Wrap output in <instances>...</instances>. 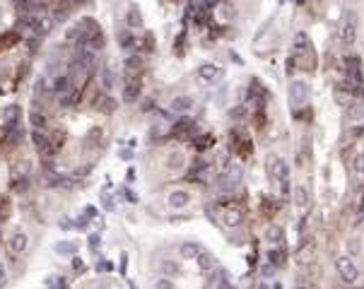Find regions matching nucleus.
<instances>
[{
	"instance_id": "obj_1",
	"label": "nucleus",
	"mask_w": 364,
	"mask_h": 289,
	"mask_svg": "<svg viewBox=\"0 0 364 289\" xmlns=\"http://www.w3.org/2000/svg\"><path fill=\"white\" fill-rule=\"evenodd\" d=\"M32 144H34L36 154H41L44 159L56 157V147L51 143V135H49L44 128H34V130H32Z\"/></svg>"
},
{
	"instance_id": "obj_2",
	"label": "nucleus",
	"mask_w": 364,
	"mask_h": 289,
	"mask_svg": "<svg viewBox=\"0 0 364 289\" xmlns=\"http://www.w3.org/2000/svg\"><path fill=\"white\" fill-rule=\"evenodd\" d=\"M270 176L280 183L282 195H290V164H287L285 159L275 157V159L270 161Z\"/></svg>"
},
{
	"instance_id": "obj_3",
	"label": "nucleus",
	"mask_w": 364,
	"mask_h": 289,
	"mask_svg": "<svg viewBox=\"0 0 364 289\" xmlns=\"http://www.w3.org/2000/svg\"><path fill=\"white\" fill-rule=\"evenodd\" d=\"M287 92H290V106L299 109V106H304V104L309 101V96H311V84L304 82V80H292Z\"/></svg>"
},
{
	"instance_id": "obj_4",
	"label": "nucleus",
	"mask_w": 364,
	"mask_h": 289,
	"mask_svg": "<svg viewBox=\"0 0 364 289\" xmlns=\"http://www.w3.org/2000/svg\"><path fill=\"white\" fill-rule=\"evenodd\" d=\"M335 268H338V275H340V280H343L345 285H355V282H357L360 270H357L355 260H350V256H340V258L335 260Z\"/></svg>"
},
{
	"instance_id": "obj_5",
	"label": "nucleus",
	"mask_w": 364,
	"mask_h": 289,
	"mask_svg": "<svg viewBox=\"0 0 364 289\" xmlns=\"http://www.w3.org/2000/svg\"><path fill=\"white\" fill-rule=\"evenodd\" d=\"M198 77H200L203 84L215 87V84H219V82L224 80V68H222V65H215V63H203V65L198 68Z\"/></svg>"
},
{
	"instance_id": "obj_6",
	"label": "nucleus",
	"mask_w": 364,
	"mask_h": 289,
	"mask_svg": "<svg viewBox=\"0 0 364 289\" xmlns=\"http://www.w3.org/2000/svg\"><path fill=\"white\" fill-rule=\"evenodd\" d=\"M27 248H29V234L22 231V229L12 231L10 239H7V251H10V256H12V258H19V256H24Z\"/></svg>"
},
{
	"instance_id": "obj_7",
	"label": "nucleus",
	"mask_w": 364,
	"mask_h": 289,
	"mask_svg": "<svg viewBox=\"0 0 364 289\" xmlns=\"http://www.w3.org/2000/svg\"><path fill=\"white\" fill-rule=\"evenodd\" d=\"M191 200H193V195L186 188H171L166 193V208H171V210H183L191 205Z\"/></svg>"
},
{
	"instance_id": "obj_8",
	"label": "nucleus",
	"mask_w": 364,
	"mask_h": 289,
	"mask_svg": "<svg viewBox=\"0 0 364 289\" xmlns=\"http://www.w3.org/2000/svg\"><path fill=\"white\" fill-rule=\"evenodd\" d=\"M162 166H164V171H169V174H179V171H183V166H186V154H183L181 149H169V152L164 154V159H162Z\"/></svg>"
},
{
	"instance_id": "obj_9",
	"label": "nucleus",
	"mask_w": 364,
	"mask_h": 289,
	"mask_svg": "<svg viewBox=\"0 0 364 289\" xmlns=\"http://www.w3.org/2000/svg\"><path fill=\"white\" fill-rule=\"evenodd\" d=\"M241 181H244V169H241L239 164H229V166H227V171L217 178L219 186H222V188H229V191H232V188H236Z\"/></svg>"
},
{
	"instance_id": "obj_10",
	"label": "nucleus",
	"mask_w": 364,
	"mask_h": 289,
	"mask_svg": "<svg viewBox=\"0 0 364 289\" xmlns=\"http://www.w3.org/2000/svg\"><path fill=\"white\" fill-rule=\"evenodd\" d=\"M191 109H193V96H188V94H179V96H174L169 101V111L176 113V116H181V113H186Z\"/></svg>"
},
{
	"instance_id": "obj_11",
	"label": "nucleus",
	"mask_w": 364,
	"mask_h": 289,
	"mask_svg": "<svg viewBox=\"0 0 364 289\" xmlns=\"http://www.w3.org/2000/svg\"><path fill=\"white\" fill-rule=\"evenodd\" d=\"M343 41H345V44H355V41H357V15H355V12H350V15L345 17Z\"/></svg>"
},
{
	"instance_id": "obj_12",
	"label": "nucleus",
	"mask_w": 364,
	"mask_h": 289,
	"mask_svg": "<svg viewBox=\"0 0 364 289\" xmlns=\"http://www.w3.org/2000/svg\"><path fill=\"white\" fill-rule=\"evenodd\" d=\"M345 70H347V75H350V80H352V82H360V84L364 82L360 56H347V58H345Z\"/></svg>"
},
{
	"instance_id": "obj_13",
	"label": "nucleus",
	"mask_w": 364,
	"mask_h": 289,
	"mask_svg": "<svg viewBox=\"0 0 364 289\" xmlns=\"http://www.w3.org/2000/svg\"><path fill=\"white\" fill-rule=\"evenodd\" d=\"M193 260H196V265H198V270H200L203 275H208V273L215 270V265H217V260H215V256H213L210 251H200Z\"/></svg>"
},
{
	"instance_id": "obj_14",
	"label": "nucleus",
	"mask_w": 364,
	"mask_h": 289,
	"mask_svg": "<svg viewBox=\"0 0 364 289\" xmlns=\"http://www.w3.org/2000/svg\"><path fill=\"white\" fill-rule=\"evenodd\" d=\"M77 251H80V243H77V241H66V239H63V241H56V243H53V253L61 256V258H73Z\"/></svg>"
},
{
	"instance_id": "obj_15",
	"label": "nucleus",
	"mask_w": 364,
	"mask_h": 289,
	"mask_svg": "<svg viewBox=\"0 0 364 289\" xmlns=\"http://www.w3.org/2000/svg\"><path fill=\"white\" fill-rule=\"evenodd\" d=\"M104 140V130L101 128H92L84 138H82V149L89 152V149H99V143Z\"/></svg>"
},
{
	"instance_id": "obj_16",
	"label": "nucleus",
	"mask_w": 364,
	"mask_h": 289,
	"mask_svg": "<svg viewBox=\"0 0 364 289\" xmlns=\"http://www.w3.org/2000/svg\"><path fill=\"white\" fill-rule=\"evenodd\" d=\"M193 128H196V123L191 118H179L171 128V135L174 138H188V135H193Z\"/></svg>"
},
{
	"instance_id": "obj_17",
	"label": "nucleus",
	"mask_w": 364,
	"mask_h": 289,
	"mask_svg": "<svg viewBox=\"0 0 364 289\" xmlns=\"http://www.w3.org/2000/svg\"><path fill=\"white\" fill-rule=\"evenodd\" d=\"M118 48L121 51H133L135 46H138V36L133 34V29H123V32H118Z\"/></svg>"
},
{
	"instance_id": "obj_18",
	"label": "nucleus",
	"mask_w": 364,
	"mask_h": 289,
	"mask_svg": "<svg viewBox=\"0 0 364 289\" xmlns=\"http://www.w3.org/2000/svg\"><path fill=\"white\" fill-rule=\"evenodd\" d=\"M222 222H224V226H239L244 222V212L239 208H227V210H222Z\"/></svg>"
},
{
	"instance_id": "obj_19",
	"label": "nucleus",
	"mask_w": 364,
	"mask_h": 289,
	"mask_svg": "<svg viewBox=\"0 0 364 289\" xmlns=\"http://www.w3.org/2000/svg\"><path fill=\"white\" fill-rule=\"evenodd\" d=\"M104 46H106V36H104V32L97 27V29H94L89 36H87V48L97 53V51H101Z\"/></svg>"
},
{
	"instance_id": "obj_20",
	"label": "nucleus",
	"mask_w": 364,
	"mask_h": 289,
	"mask_svg": "<svg viewBox=\"0 0 364 289\" xmlns=\"http://www.w3.org/2000/svg\"><path fill=\"white\" fill-rule=\"evenodd\" d=\"M121 99H123V104H135V101L140 99V84H138V82H128V84H123Z\"/></svg>"
},
{
	"instance_id": "obj_21",
	"label": "nucleus",
	"mask_w": 364,
	"mask_h": 289,
	"mask_svg": "<svg viewBox=\"0 0 364 289\" xmlns=\"http://www.w3.org/2000/svg\"><path fill=\"white\" fill-rule=\"evenodd\" d=\"M200 251H203V246L196 243V241H183V243L179 246V256H181L183 260H193Z\"/></svg>"
},
{
	"instance_id": "obj_22",
	"label": "nucleus",
	"mask_w": 364,
	"mask_h": 289,
	"mask_svg": "<svg viewBox=\"0 0 364 289\" xmlns=\"http://www.w3.org/2000/svg\"><path fill=\"white\" fill-rule=\"evenodd\" d=\"M126 27L128 29H140L143 27V12L135 5H131L128 12H126Z\"/></svg>"
},
{
	"instance_id": "obj_23",
	"label": "nucleus",
	"mask_w": 364,
	"mask_h": 289,
	"mask_svg": "<svg viewBox=\"0 0 364 289\" xmlns=\"http://www.w3.org/2000/svg\"><path fill=\"white\" fill-rule=\"evenodd\" d=\"M143 65H145V58L140 53H131L128 58H123V70L126 72H138L143 70Z\"/></svg>"
},
{
	"instance_id": "obj_24",
	"label": "nucleus",
	"mask_w": 364,
	"mask_h": 289,
	"mask_svg": "<svg viewBox=\"0 0 364 289\" xmlns=\"http://www.w3.org/2000/svg\"><path fill=\"white\" fill-rule=\"evenodd\" d=\"M292 48H294V51H311L309 34H306V32H297V34L292 36Z\"/></svg>"
},
{
	"instance_id": "obj_25",
	"label": "nucleus",
	"mask_w": 364,
	"mask_h": 289,
	"mask_svg": "<svg viewBox=\"0 0 364 289\" xmlns=\"http://www.w3.org/2000/svg\"><path fill=\"white\" fill-rule=\"evenodd\" d=\"M22 41V34L19 32H7V34H0V51H7L12 46H17Z\"/></svg>"
},
{
	"instance_id": "obj_26",
	"label": "nucleus",
	"mask_w": 364,
	"mask_h": 289,
	"mask_svg": "<svg viewBox=\"0 0 364 289\" xmlns=\"http://www.w3.org/2000/svg\"><path fill=\"white\" fill-rule=\"evenodd\" d=\"M215 144V135L213 133H203V135H196L193 138V147L198 149V152H205L208 147H213Z\"/></svg>"
},
{
	"instance_id": "obj_27",
	"label": "nucleus",
	"mask_w": 364,
	"mask_h": 289,
	"mask_svg": "<svg viewBox=\"0 0 364 289\" xmlns=\"http://www.w3.org/2000/svg\"><path fill=\"white\" fill-rule=\"evenodd\" d=\"M99 84H101L104 92H111V89H114L116 80H114V70H111V68H104V70H101V75H99Z\"/></svg>"
},
{
	"instance_id": "obj_28",
	"label": "nucleus",
	"mask_w": 364,
	"mask_h": 289,
	"mask_svg": "<svg viewBox=\"0 0 364 289\" xmlns=\"http://www.w3.org/2000/svg\"><path fill=\"white\" fill-rule=\"evenodd\" d=\"M246 116H248V109H246L244 104H236L234 109H229V118H232L234 123H241V121H246Z\"/></svg>"
},
{
	"instance_id": "obj_29",
	"label": "nucleus",
	"mask_w": 364,
	"mask_h": 289,
	"mask_svg": "<svg viewBox=\"0 0 364 289\" xmlns=\"http://www.w3.org/2000/svg\"><path fill=\"white\" fill-rule=\"evenodd\" d=\"M285 260H287V251H285V248H275V251L268 253V263H273L275 268H280Z\"/></svg>"
},
{
	"instance_id": "obj_30",
	"label": "nucleus",
	"mask_w": 364,
	"mask_h": 289,
	"mask_svg": "<svg viewBox=\"0 0 364 289\" xmlns=\"http://www.w3.org/2000/svg\"><path fill=\"white\" fill-rule=\"evenodd\" d=\"M265 239H268L270 243H282V241H285V231H282V226H270V229L265 231Z\"/></svg>"
},
{
	"instance_id": "obj_31",
	"label": "nucleus",
	"mask_w": 364,
	"mask_h": 289,
	"mask_svg": "<svg viewBox=\"0 0 364 289\" xmlns=\"http://www.w3.org/2000/svg\"><path fill=\"white\" fill-rule=\"evenodd\" d=\"M364 248V241L360 236H350L347 239V251H350V256H360Z\"/></svg>"
},
{
	"instance_id": "obj_32",
	"label": "nucleus",
	"mask_w": 364,
	"mask_h": 289,
	"mask_svg": "<svg viewBox=\"0 0 364 289\" xmlns=\"http://www.w3.org/2000/svg\"><path fill=\"white\" fill-rule=\"evenodd\" d=\"M46 121H49V118H46V111H39V109L32 111V126H34V128H44V130H46Z\"/></svg>"
},
{
	"instance_id": "obj_33",
	"label": "nucleus",
	"mask_w": 364,
	"mask_h": 289,
	"mask_svg": "<svg viewBox=\"0 0 364 289\" xmlns=\"http://www.w3.org/2000/svg\"><path fill=\"white\" fill-rule=\"evenodd\" d=\"M162 273L169 275V277H174V275L181 273V265H179L176 260H162Z\"/></svg>"
},
{
	"instance_id": "obj_34",
	"label": "nucleus",
	"mask_w": 364,
	"mask_h": 289,
	"mask_svg": "<svg viewBox=\"0 0 364 289\" xmlns=\"http://www.w3.org/2000/svg\"><path fill=\"white\" fill-rule=\"evenodd\" d=\"M294 203H297L299 208H304V205L309 203V193H306L304 186H297V188H294Z\"/></svg>"
},
{
	"instance_id": "obj_35",
	"label": "nucleus",
	"mask_w": 364,
	"mask_h": 289,
	"mask_svg": "<svg viewBox=\"0 0 364 289\" xmlns=\"http://www.w3.org/2000/svg\"><path fill=\"white\" fill-rule=\"evenodd\" d=\"M87 246H89V251L97 256V251H99V246H101V234H99V231H92V234L87 236Z\"/></svg>"
},
{
	"instance_id": "obj_36",
	"label": "nucleus",
	"mask_w": 364,
	"mask_h": 289,
	"mask_svg": "<svg viewBox=\"0 0 364 289\" xmlns=\"http://www.w3.org/2000/svg\"><path fill=\"white\" fill-rule=\"evenodd\" d=\"M66 140H68V133H66L63 128L53 130V135H51V143H53V147H56V149H58V147H63V144H66Z\"/></svg>"
},
{
	"instance_id": "obj_37",
	"label": "nucleus",
	"mask_w": 364,
	"mask_h": 289,
	"mask_svg": "<svg viewBox=\"0 0 364 289\" xmlns=\"http://www.w3.org/2000/svg\"><path fill=\"white\" fill-rule=\"evenodd\" d=\"M116 195H121V198H123V200H128V203H133V205H135V203H138V195H135V193H133V191H131V188H128V186H121V188H118V193H116Z\"/></svg>"
},
{
	"instance_id": "obj_38",
	"label": "nucleus",
	"mask_w": 364,
	"mask_h": 289,
	"mask_svg": "<svg viewBox=\"0 0 364 289\" xmlns=\"http://www.w3.org/2000/svg\"><path fill=\"white\" fill-rule=\"evenodd\" d=\"M99 203H101V208L106 210V212H114V198L109 195V193H99Z\"/></svg>"
},
{
	"instance_id": "obj_39",
	"label": "nucleus",
	"mask_w": 364,
	"mask_h": 289,
	"mask_svg": "<svg viewBox=\"0 0 364 289\" xmlns=\"http://www.w3.org/2000/svg\"><path fill=\"white\" fill-rule=\"evenodd\" d=\"M73 222H75V224H73V229L87 231V229H89V222H92V219H89V217H84V215H80L77 219H73Z\"/></svg>"
},
{
	"instance_id": "obj_40",
	"label": "nucleus",
	"mask_w": 364,
	"mask_h": 289,
	"mask_svg": "<svg viewBox=\"0 0 364 289\" xmlns=\"http://www.w3.org/2000/svg\"><path fill=\"white\" fill-rule=\"evenodd\" d=\"M352 169H355V174H364V152H360V154H355V161H352Z\"/></svg>"
},
{
	"instance_id": "obj_41",
	"label": "nucleus",
	"mask_w": 364,
	"mask_h": 289,
	"mask_svg": "<svg viewBox=\"0 0 364 289\" xmlns=\"http://www.w3.org/2000/svg\"><path fill=\"white\" fill-rule=\"evenodd\" d=\"M347 113H350V118H362V116H364V106H362V104H352V106L347 109Z\"/></svg>"
},
{
	"instance_id": "obj_42",
	"label": "nucleus",
	"mask_w": 364,
	"mask_h": 289,
	"mask_svg": "<svg viewBox=\"0 0 364 289\" xmlns=\"http://www.w3.org/2000/svg\"><path fill=\"white\" fill-rule=\"evenodd\" d=\"M84 270H87V265H84V263L77 258V253H75V256H73V273H75V275H82Z\"/></svg>"
},
{
	"instance_id": "obj_43",
	"label": "nucleus",
	"mask_w": 364,
	"mask_h": 289,
	"mask_svg": "<svg viewBox=\"0 0 364 289\" xmlns=\"http://www.w3.org/2000/svg\"><path fill=\"white\" fill-rule=\"evenodd\" d=\"M114 270V263L111 260H101V263H97V273H111Z\"/></svg>"
},
{
	"instance_id": "obj_44",
	"label": "nucleus",
	"mask_w": 364,
	"mask_h": 289,
	"mask_svg": "<svg viewBox=\"0 0 364 289\" xmlns=\"http://www.w3.org/2000/svg\"><path fill=\"white\" fill-rule=\"evenodd\" d=\"M82 215H84V217H89V219H94V217L99 215V208H97V205H84Z\"/></svg>"
},
{
	"instance_id": "obj_45",
	"label": "nucleus",
	"mask_w": 364,
	"mask_h": 289,
	"mask_svg": "<svg viewBox=\"0 0 364 289\" xmlns=\"http://www.w3.org/2000/svg\"><path fill=\"white\" fill-rule=\"evenodd\" d=\"M154 287H159V289H171V287H174V280L159 277V280H154Z\"/></svg>"
},
{
	"instance_id": "obj_46",
	"label": "nucleus",
	"mask_w": 364,
	"mask_h": 289,
	"mask_svg": "<svg viewBox=\"0 0 364 289\" xmlns=\"http://www.w3.org/2000/svg\"><path fill=\"white\" fill-rule=\"evenodd\" d=\"M73 224H75V222H73V219H70V217H66V215L61 217V219H58V226H61L63 231H68V229H73Z\"/></svg>"
},
{
	"instance_id": "obj_47",
	"label": "nucleus",
	"mask_w": 364,
	"mask_h": 289,
	"mask_svg": "<svg viewBox=\"0 0 364 289\" xmlns=\"http://www.w3.org/2000/svg\"><path fill=\"white\" fill-rule=\"evenodd\" d=\"M7 215H10V203H7V198L5 200L0 198V219H7Z\"/></svg>"
},
{
	"instance_id": "obj_48",
	"label": "nucleus",
	"mask_w": 364,
	"mask_h": 289,
	"mask_svg": "<svg viewBox=\"0 0 364 289\" xmlns=\"http://www.w3.org/2000/svg\"><path fill=\"white\" fill-rule=\"evenodd\" d=\"M309 116H314V111H311V109H304V111H297V113H294V118H297V121H309Z\"/></svg>"
},
{
	"instance_id": "obj_49",
	"label": "nucleus",
	"mask_w": 364,
	"mask_h": 289,
	"mask_svg": "<svg viewBox=\"0 0 364 289\" xmlns=\"http://www.w3.org/2000/svg\"><path fill=\"white\" fill-rule=\"evenodd\" d=\"M7 285V268H5V263L0 260V287H5Z\"/></svg>"
},
{
	"instance_id": "obj_50",
	"label": "nucleus",
	"mask_w": 364,
	"mask_h": 289,
	"mask_svg": "<svg viewBox=\"0 0 364 289\" xmlns=\"http://www.w3.org/2000/svg\"><path fill=\"white\" fill-rule=\"evenodd\" d=\"M261 270H263V277H273V275H275V265H273V263H268V265H263Z\"/></svg>"
},
{
	"instance_id": "obj_51",
	"label": "nucleus",
	"mask_w": 364,
	"mask_h": 289,
	"mask_svg": "<svg viewBox=\"0 0 364 289\" xmlns=\"http://www.w3.org/2000/svg\"><path fill=\"white\" fill-rule=\"evenodd\" d=\"M229 58H232V61L236 63V65H244V58H241V56H239L236 51H229Z\"/></svg>"
},
{
	"instance_id": "obj_52",
	"label": "nucleus",
	"mask_w": 364,
	"mask_h": 289,
	"mask_svg": "<svg viewBox=\"0 0 364 289\" xmlns=\"http://www.w3.org/2000/svg\"><path fill=\"white\" fill-rule=\"evenodd\" d=\"M118 157H121V159H123V161H131V159H133V157H135V154H133V149H123V152H121V154H118Z\"/></svg>"
},
{
	"instance_id": "obj_53",
	"label": "nucleus",
	"mask_w": 364,
	"mask_h": 289,
	"mask_svg": "<svg viewBox=\"0 0 364 289\" xmlns=\"http://www.w3.org/2000/svg\"><path fill=\"white\" fill-rule=\"evenodd\" d=\"M126 268H128V256L123 253V256H121V270H118V273H121V275H126V273H128Z\"/></svg>"
},
{
	"instance_id": "obj_54",
	"label": "nucleus",
	"mask_w": 364,
	"mask_h": 289,
	"mask_svg": "<svg viewBox=\"0 0 364 289\" xmlns=\"http://www.w3.org/2000/svg\"><path fill=\"white\" fill-rule=\"evenodd\" d=\"M362 133H364V126H355V128H352V135H355V138H362Z\"/></svg>"
},
{
	"instance_id": "obj_55",
	"label": "nucleus",
	"mask_w": 364,
	"mask_h": 289,
	"mask_svg": "<svg viewBox=\"0 0 364 289\" xmlns=\"http://www.w3.org/2000/svg\"><path fill=\"white\" fill-rule=\"evenodd\" d=\"M133 178H135V169L131 166V169H128V181H133Z\"/></svg>"
},
{
	"instance_id": "obj_56",
	"label": "nucleus",
	"mask_w": 364,
	"mask_h": 289,
	"mask_svg": "<svg viewBox=\"0 0 364 289\" xmlns=\"http://www.w3.org/2000/svg\"><path fill=\"white\" fill-rule=\"evenodd\" d=\"M297 5H306V0H297Z\"/></svg>"
}]
</instances>
